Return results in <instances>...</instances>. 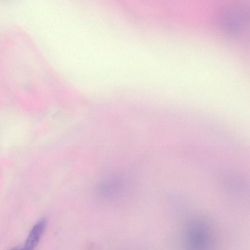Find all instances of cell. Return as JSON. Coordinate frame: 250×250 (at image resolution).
I'll list each match as a JSON object with an SVG mask.
<instances>
[{
	"label": "cell",
	"mask_w": 250,
	"mask_h": 250,
	"mask_svg": "<svg viewBox=\"0 0 250 250\" xmlns=\"http://www.w3.org/2000/svg\"><path fill=\"white\" fill-rule=\"evenodd\" d=\"M47 225L45 218L38 220L30 230L23 247L19 250H34L38 245Z\"/></svg>",
	"instance_id": "6da1fadb"
},
{
	"label": "cell",
	"mask_w": 250,
	"mask_h": 250,
	"mask_svg": "<svg viewBox=\"0 0 250 250\" xmlns=\"http://www.w3.org/2000/svg\"><path fill=\"white\" fill-rule=\"evenodd\" d=\"M20 249V248H14L12 249H11V250H19Z\"/></svg>",
	"instance_id": "7a4b0ae2"
}]
</instances>
